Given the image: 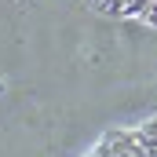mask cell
<instances>
[{
	"label": "cell",
	"instance_id": "cell-1",
	"mask_svg": "<svg viewBox=\"0 0 157 157\" xmlns=\"http://www.w3.org/2000/svg\"><path fill=\"white\" fill-rule=\"evenodd\" d=\"M91 157H157V121L132 132H110Z\"/></svg>",
	"mask_w": 157,
	"mask_h": 157
}]
</instances>
